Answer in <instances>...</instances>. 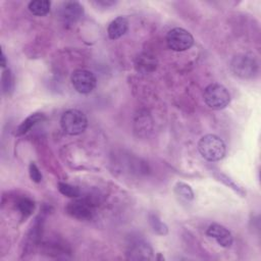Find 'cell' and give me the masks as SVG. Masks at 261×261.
Instances as JSON below:
<instances>
[{
    "label": "cell",
    "mask_w": 261,
    "mask_h": 261,
    "mask_svg": "<svg viewBox=\"0 0 261 261\" xmlns=\"http://www.w3.org/2000/svg\"><path fill=\"white\" fill-rule=\"evenodd\" d=\"M198 150L204 159L211 162L221 160L226 153L224 142L213 134L205 135L199 140Z\"/></svg>",
    "instance_id": "obj_1"
},
{
    "label": "cell",
    "mask_w": 261,
    "mask_h": 261,
    "mask_svg": "<svg viewBox=\"0 0 261 261\" xmlns=\"http://www.w3.org/2000/svg\"><path fill=\"white\" fill-rule=\"evenodd\" d=\"M203 99L208 107L214 110H220L228 106L230 94L223 85L212 83L204 89Z\"/></svg>",
    "instance_id": "obj_2"
},
{
    "label": "cell",
    "mask_w": 261,
    "mask_h": 261,
    "mask_svg": "<svg viewBox=\"0 0 261 261\" xmlns=\"http://www.w3.org/2000/svg\"><path fill=\"white\" fill-rule=\"evenodd\" d=\"M60 125L67 135L77 136L86 130L88 118L86 114L79 109H68L61 115Z\"/></svg>",
    "instance_id": "obj_3"
},
{
    "label": "cell",
    "mask_w": 261,
    "mask_h": 261,
    "mask_svg": "<svg viewBox=\"0 0 261 261\" xmlns=\"http://www.w3.org/2000/svg\"><path fill=\"white\" fill-rule=\"evenodd\" d=\"M230 69L241 79H250L256 74L258 62L254 55L250 53H240L231 59Z\"/></svg>",
    "instance_id": "obj_4"
},
{
    "label": "cell",
    "mask_w": 261,
    "mask_h": 261,
    "mask_svg": "<svg viewBox=\"0 0 261 261\" xmlns=\"http://www.w3.org/2000/svg\"><path fill=\"white\" fill-rule=\"evenodd\" d=\"M166 44L169 49L176 52H181L190 49L193 46L194 38L189 31L182 28H174L167 33Z\"/></svg>",
    "instance_id": "obj_5"
},
{
    "label": "cell",
    "mask_w": 261,
    "mask_h": 261,
    "mask_svg": "<svg viewBox=\"0 0 261 261\" xmlns=\"http://www.w3.org/2000/svg\"><path fill=\"white\" fill-rule=\"evenodd\" d=\"M70 81L74 90L81 94L91 93L97 85V79L95 74L91 70L82 68L72 72Z\"/></svg>",
    "instance_id": "obj_6"
},
{
    "label": "cell",
    "mask_w": 261,
    "mask_h": 261,
    "mask_svg": "<svg viewBox=\"0 0 261 261\" xmlns=\"http://www.w3.org/2000/svg\"><path fill=\"white\" fill-rule=\"evenodd\" d=\"M207 236L213 238L217 244L223 248H229L233 243L231 232L223 225L218 223H212L206 230Z\"/></svg>",
    "instance_id": "obj_7"
},
{
    "label": "cell",
    "mask_w": 261,
    "mask_h": 261,
    "mask_svg": "<svg viewBox=\"0 0 261 261\" xmlns=\"http://www.w3.org/2000/svg\"><path fill=\"white\" fill-rule=\"evenodd\" d=\"M84 14V7L76 1L63 2L59 8V16L65 22H75Z\"/></svg>",
    "instance_id": "obj_8"
},
{
    "label": "cell",
    "mask_w": 261,
    "mask_h": 261,
    "mask_svg": "<svg viewBox=\"0 0 261 261\" xmlns=\"http://www.w3.org/2000/svg\"><path fill=\"white\" fill-rule=\"evenodd\" d=\"M67 213L77 219L90 218L93 214L92 205L85 200H76L69 203L66 207Z\"/></svg>",
    "instance_id": "obj_9"
},
{
    "label": "cell",
    "mask_w": 261,
    "mask_h": 261,
    "mask_svg": "<svg viewBox=\"0 0 261 261\" xmlns=\"http://www.w3.org/2000/svg\"><path fill=\"white\" fill-rule=\"evenodd\" d=\"M128 29V21L123 16H118L114 18L107 28L108 37L111 40H116L122 37Z\"/></svg>",
    "instance_id": "obj_10"
},
{
    "label": "cell",
    "mask_w": 261,
    "mask_h": 261,
    "mask_svg": "<svg viewBox=\"0 0 261 261\" xmlns=\"http://www.w3.org/2000/svg\"><path fill=\"white\" fill-rule=\"evenodd\" d=\"M135 66L138 71L142 73H149L156 69L157 61L153 55L149 53H143L136 58Z\"/></svg>",
    "instance_id": "obj_11"
},
{
    "label": "cell",
    "mask_w": 261,
    "mask_h": 261,
    "mask_svg": "<svg viewBox=\"0 0 261 261\" xmlns=\"http://www.w3.org/2000/svg\"><path fill=\"white\" fill-rule=\"evenodd\" d=\"M129 258L136 260H148L152 258L151 247L144 242H137L130 245L129 248Z\"/></svg>",
    "instance_id": "obj_12"
},
{
    "label": "cell",
    "mask_w": 261,
    "mask_h": 261,
    "mask_svg": "<svg viewBox=\"0 0 261 261\" xmlns=\"http://www.w3.org/2000/svg\"><path fill=\"white\" fill-rule=\"evenodd\" d=\"M44 119V114L43 113H33L30 116H28L17 127L15 135L16 136H21L28 133L36 123L42 121Z\"/></svg>",
    "instance_id": "obj_13"
},
{
    "label": "cell",
    "mask_w": 261,
    "mask_h": 261,
    "mask_svg": "<svg viewBox=\"0 0 261 261\" xmlns=\"http://www.w3.org/2000/svg\"><path fill=\"white\" fill-rule=\"evenodd\" d=\"M51 2L48 0H34L29 3V10L37 16L46 15L50 11Z\"/></svg>",
    "instance_id": "obj_14"
},
{
    "label": "cell",
    "mask_w": 261,
    "mask_h": 261,
    "mask_svg": "<svg viewBox=\"0 0 261 261\" xmlns=\"http://www.w3.org/2000/svg\"><path fill=\"white\" fill-rule=\"evenodd\" d=\"M149 221L151 224V227L153 228V230L161 236H164L168 232V228L166 226V224L158 217L157 214L155 213H151L149 215Z\"/></svg>",
    "instance_id": "obj_15"
},
{
    "label": "cell",
    "mask_w": 261,
    "mask_h": 261,
    "mask_svg": "<svg viewBox=\"0 0 261 261\" xmlns=\"http://www.w3.org/2000/svg\"><path fill=\"white\" fill-rule=\"evenodd\" d=\"M174 192L177 196H179L180 198L187 201H191L194 199V192L192 188L185 182H181V181L176 182L174 186Z\"/></svg>",
    "instance_id": "obj_16"
},
{
    "label": "cell",
    "mask_w": 261,
    "mask_h": 261,
    "mask_svg": "<svg viewBox=\"0 0 261 261\" xmlns=\"http://www.w3.org/2000/svg\"><path fill=\"white\" fill-rule=\"evenodd\" d=\"M217 178H218L219 180H221L223 184H225L226 186H228L229 188H231V189H232L234 192H237L239 195H241V197H245L246 192H245L244 189H243L240 185H238L233 179H231L230 177H228L227 175L222 174V173L218 174V175H217Z\"/></svg>",
    "instance_id": "obj_17"
},
{
    "label": "cell",
    "mask_w": 261,
    "mask_h": 261,
    "mask_svg": "<svg viewBox=\"0 0 261 261\" xmlns=\"http://www.w3.org/2000/svg\"><path fill=\"white\" fill-rule=\"evenodd\" d=\"M58 191L69 198H76L80 196V190L76 187H73L71 185L65 184V182H59L58 184Z\"/></svg>",
    "instance_id": "obj_18"
},
{
    "label": "cell",
    "mask_w": 261,
    "mask_h": 261,
    "mask_svg": "<svg viewBox=\"0 0 261 261\" xmlns=\"http://www.w3.org/2000/svg\"><path fill=\"white\" fill-rule=\"evenodd\" d=\"M17 208L20 211V213L24 216H29L32 214L35 208L34 202L29 198H22L17 203Z\"/></svg>",
    "instance_id": "obj_19"
},
{
    "label": "cell",
    "mask_w": 261,
    "mask_h": 261,
    "mask_svg": "<svg viewBox=\"0 0 261 261\" xmlns=\"http://www.w3.org/2000/svg\"><path fill=\"white\" fill-rule=\"evenodd\" d=\"M29 172H30V177L33 181L40 182L42 180V173H41L40 169L38 168V166L34 162L30 163Z\"/></svg>",
    "instance_id": "obj_20"
},
{
    "label": "cell",
    "mask_w": 261,
    "mask_h": 261,
    "mask_svg": "<svg viewBox=\"0 0 261 261\" xmlns=\"http://www.w3.org/2000/svg\"><path fill=\"white\" fill-rule=\"evenodd\" d=\"M10 83H11V72L9 69H7L3 72V76H2V85L5 91L10 89V86H9Z\"/></svg>",
    "instance_id": "obj_21"
},
{
    "label": "cell",
    "mask_w": 261,
    "mask_h": 261,
    "mask_svg": "<svg viewBox=\"0 0 261 261\" xmlns=\"http://www.w3.org/2000/svg\"><path fill=\"white\" fill-rule=\"evenodd\" d=\"M93 3L97 4L98 6H103V7H106V8L115 4L114 1H110V0H98V1H94Z\"/></svg>",
    "instance_id": "obj_22"
},
{
    "label": "cell",
    "mask_w": 261,
    "mask_h": 261,
    "mask_svg": "<svg viewBox=\"0 0 261 261\" xmlns=\"http://www.w3.org/2000/svg\"><path fill=\"white\" fill-rule=\"evenodd\" d=\"M1 66L4 68L6 66V58L4 55V52L1 50Z\"/></svg>",
    "instance_id": "obj_23"
}]
</instances>
